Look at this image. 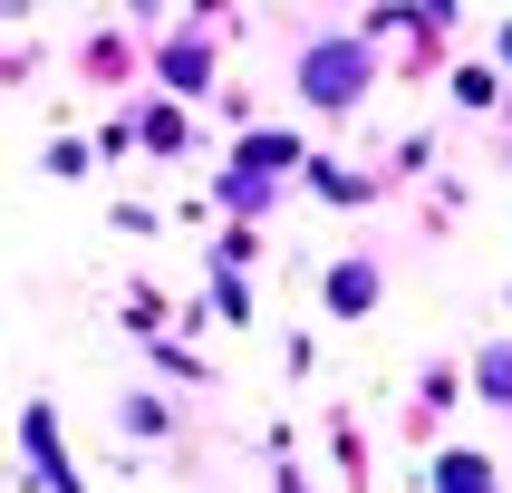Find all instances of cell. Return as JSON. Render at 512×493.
I'll return each mask as SVG.
<instances>
[{
  "mask_svg": "<svg viewBox=\"0 0 512 493\" xmlns=\"http://www.w3.org/2000/svg\"><path fill=\"white\" fill-rule=\"evenodd\" d=\"M474 387H484L493 406H512V348H484V358H474Z\"/></svg>",
  "mask_w": 512,
  "mask_h": 493,
  "instance_id": "4",
  "label": "cell"
},
{
  "mask_svg": "<svg viewBox=\"0 0 512 493\" xmlns=\"http://www.w3.org/2000/svg\"><path fill=\"white\" fill-rule=\"evenodd\" d=\"M377 300V271L368 261H339V271H329V310H368Z\"/></svg>",
  "mask_w": 512,
  "mask_h": 493,
  "instance_id": "2",
  "label": "cell"
},
{
  "mask_svg": "<svg viewBox=\"0 0 512 493\" xmlns=\"http://www.w3.org/2000/svg\"><path fill=\"white\" fill-rule=\"evenodd\" d=\"M435 493H493L484 455H445V464H435Z\"/></svg>",
  "mask_w": 512,
  "mask_h": 493,
  "instance_id": "3",
  "label": "cell"
},
{
  "mask_svg": "<svg viewBox=\"0 0 512 493\" xmlns=\"http://www.w3.org/2000/svg\"><path fill=\"white\" fill-rule=\"evenodd\" d=\"M242 165H252V174H271V165H290V136H252V145H242Z\"/></svg>",
  "mask_w": 512,
  "mask_h": 493,
  "instance_id": "5",
  "label": "cell"
},
{
  "mask_svg": "<svg viewBox=\"0 0 512 493\" xmlns=\"http://www.w3.org/2000/svg\"><path fill=\"white\" fill-rule=\"evenodd\" d=\"M358 87H368V49H358V39H319V49L300 58V97H310V107H358Z\"/></svg>",
  "mask_w": 512,
  "mask_h": 493,
  "instance_id": "1",
  "label": "cell"
}]
</instances>
